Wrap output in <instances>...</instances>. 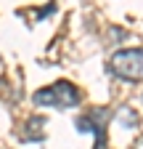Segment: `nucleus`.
<instances>
[{"label": "nucleus", "mask_w": 143, "mask_h": 149, "mask_svg": "<svg viewBox=\"0 0 143 149\" xmlns=\"http://www.w3.org/2000/svg\"><path fill=\"white\" fill-rule=\"evenodd\" d=\"M114 77L127 83H143V48H124L117 51L109 61Z\"/></svg>", "instance_id": "f257e3e1"}, {"label": "nucleus", "mask_w": 143, "mask_h": 149, "mask_svg": "<svg viewBox=\"0 0 143 149\" xmlns=\"http://www.w3.org/2000/svg\"><path fill=\"white\" fill-rule=\"evenodd\" d=\"M34 104L37 107H53V109H69L80 104V91L69 80H58L43 91L34 93Z\"/></svg>", "instance_id": "f03ea898"}]
</instances>
